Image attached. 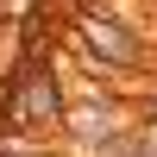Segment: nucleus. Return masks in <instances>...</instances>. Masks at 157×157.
Segmentation results:
<instances>
[{
    "mask_svg": "<svg viewBox=\"0 0 157 157\" xmlns=\"http://www.w3.org/2000/svg\"><path fill=\"white\" fill-rule=\"evenodd\" d=\"M82 44L101 57V69H132V63L145 57V44H138L120 19H107V13H88L82 19Z\"/></svg>",
    "mask_w": 157,
    "mask_h": 157,
    "instance_id": "obj_1",
    "label": "nucleus"
},
{
    "mask_svg": "<svg viewBox=\"0 0 157 157\" xmlns=\"http://www.w3.org/2000/svg\"><path fill=\"white\" fill-rule=\"evenodd\" d=\"M138 157H157V120H145V132H138Z\"/></svg>",
    "mask_w": 157,
    "mask_h": 157,
    "instance_id": "obj_2",
    "label": "nucleus"
}]
</instances>
